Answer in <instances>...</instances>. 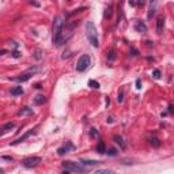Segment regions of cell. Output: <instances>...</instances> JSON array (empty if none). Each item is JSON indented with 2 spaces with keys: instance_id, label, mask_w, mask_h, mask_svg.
<instances>
[{
  "instance_id": "1",
  "label": "cell",
  "mask_w": 174,
  "mask_h": 174,
  "mask_svg": "<svg viewBox=\"0 0 174 174\" xmlns=\"http://www.w3.org/2000/svg\"><path fill=\"white\" fill-rule=\"evenodd\" d=\"M63 29H64V21L61 15H57L53 19V27H52V41L53 45L60 46L63 41Z\"/></svg>"
},
{
  "instance_id": "2",
  "label": "cell",
  "mask_w": 174,
  "mask_h": 174,
  "mask_svg": "<svg viewBox=\"0 0 174 174\" xmlns=\"http://www.w3.org/2000/svg\"><path fill=\"white\" fill-rule=\"evenodd\" d=\"M86 35H87L88 42H90L92 46H94V48H98L99 46L98 30H97V27H95L94 22H91V21H87L86 22Z\"/></svg>"
},
{
  "instance_id": "3",
  "label": "cell",
  "mask_w": 174,
  "mask_h": 174,
  "mask_svg": "<svg viewBox=\"0 0 174 174\" xmlns=\"http://www.w3.org/2000/svg\"><path fill=\"white\" fill-rule=\"evenodd\" d=\"M63 166H64V169L68 170V172L79 173V174H83L88 170V167L83 166L82 163H76V162H72V161H64L63 162Z\"/></svg>"
},
{
  "instance_id": "4",
  "label": "cell",
  "mask_w": 174,
  "mask_h": 174,
  "mask_svg": "<svg viewBox=\"0 0 174 174\" xmlns=\"http://www.w3.org/2000/svg\"><path fill=\"white\" fill-rule=\"evenodd\" d=\"M91 64V57H90V54H82L80 56V59L78 60L76 63V71H79V72H83V71H86V69L90 67Z\"/></svg>"
},
{
  "instance_id": "5",
  "label": "cell",
  "mask_w": 174,
  "mask_h": 174,
  "mask_svg": "<svg viewBox=\"0 0 174 174\" xmlns=\"http://www.w3.org/2000/svg\"><path fill=\"white\" fill-rule=\"evenodd\" d=\"M42 162V158L40 157H29L22 161V166H25V167H35V166H38L40 163Z\"/></svg>"
},
{
  "instance_id": "6",
  "label": "cell",
  "mask_w": 174,
  "mask_h": 174,
  "mask_svg": "<svg viewBox=\"0 0 174 174\" xmlns=\"http://www.w3.org/2000/svg\"><path fill=\"white\" fill-rule=\"evenodd\" d=\"M34 133H35V129H30V131H27L23 136H21L19 139H16L15 142H12V143H11V146H16V144H19V143H22V142H25L26 139H29L31 135H34Z\"/></svg>"
},
{
  "instance_id": "7",
  "label": "cell",
  "mask_w": 174,
  "mask_h": 174,
  "mask_svg": "<svg viewBox=\"0 0 174 174\" xmlns=\"http://www.w3.org/2000/svg\"><path fill=\"white\" fill-rule=\"evenodd\" d=\"M135 30L138 31V33H142V34H144V33H147V26H146V23L144 22H142V21H136L135 22Z\"/></svg>"
},
{
  "instance_id": "8",
  "label": "cell",
  "mask_w": 174,
  "mask_h": 174,
  "mask_svg": "<svg viewBox=\"0 0 174 174\" xmlns=\"http://www.w3.org/2000/svg\"><path fill=\"white\" fill-rule=\"evenodd\" d=\"M12 128H15V124H14V123H7L4 125H2V127H0V136L6 135V133L10 132Z\"/></svg>"
},
{
  "instance_id": "9",
  "label": "cell",
  "mask_w": 174,
  "mask_h": 174,
  "mask_svg": "<svg viewBox=\"0 0 174 174\" xmlns=\"http://www.w3.org/2000/svg\"><path fill=\"white\" fill-rule=\"evenodd\" d=\"M72 148H73V144L69 143V142H67V144H64V146L60 147V148L57 150V154L59 155H64V154H67L69 150H72Z\"/></svg>"
},
{
  "instance_id": "10",
  "label": "cell",
  "mask_w": 174,
  "mask_h": 174,
  "mask_svg": "<svg viewBox=\"0 0 174 174\" xmlns=\"http://www.w3.org/2000/svg\"><path fill=\"white\" fill-rule=\"evenodd\" d=\"M80 162H82L83 166H86V167H88V166H97V165H101L102 162L99 161H92V159H80Z\"/></svg>"
},
{
  "instance_id": "11",
  "label": "cell",
  "mask_w": 174,
  "mask_h": 174,
  "mask_svg": "<svg viewBox=\"0 0 174 174\" xmlns=\"http://www.w3.org/2000/svg\"><path fill=\"white\" fill-rule=\"evenodd\" d=\"M163 25H165V16H158L157 21V31L158 34H162V30H163Z\"/></svg>"
},
{
  "instance_id": "12",
  "label": "cell",
  "mask_w": 174,
  "mask_h": 174,
  "mask_svg": "<svg viewBox=\"0 0 174 174\" xmlns=\"http://www.w3.org/2000/svg\"><path fill=\"white\" fill-rule=\"evenodd\" d=\"M33 76V73H29V72H25L23 75H19L16 78H14V80H16V82H27L29 79Z\"/></svg>"
},
{
  "instance_id": "13",
  "label": "cell",
  "mask_w": 174,
  "mask_h": 174,
  "mask_svg": "<svg viewBox=\"0 0 174 174\" xmlns=\"http://www.w3.org/2000/svg\"><path fill=\"white\" fill-rule=\"evenodd\" d=\"M113 140L118 144V146L121 147V148H124V147H125V143H124L123 136H120V135H114V136H113Z\"/></svg>"
},
{
  "instance_id": "14",
  "label": "cell",
  "mask_w": 174,
  "mask_h": 174,
  "mask_svg": "<svg viewBox=\"0 0 174 174\" xmlns=\"http://www.w3.org/2000/svg\"><path fill=\"white\" fill-rule=\"evenodd\" d=\"M45 102H46V97H45V95L40 94V95H37V97L34 98V103H35V105H44Z\"/></svg>"
},
{
  "instance_id": "15",
  "label": "cell",
  "mask_w": 174,
  "mask_h": 174,
  "mask_svg": "<svg viewBox=\"0 0 174 174\" xmlns=\"http://www.w3.org/2000/svg\"><path fill=\"white\" fill-rule=\"evenodd\" d=\"M112 15H113V4H109L108 7H106L103 16H105V19H108V18H110Z\"/></svg>"
},
{
  "instance_id": "16",
  "label": "cell",
  "mask_w": 174,
  "mask_h": 174,
  "mask_svg": "<svg viewBox=\"0 0 174 174\" xmlns=\"http://www.w3.org/2000/svg\"><path fill=\"white\" fill-rule=\"evenodd\" d=\"M22 94H23V88H22V87L11 88V95H14V97H18V95H22Z\"/></svg>"
},
{
  "instance_id": "17",
  "label": "cell",
  "mask_w": 174,
  "mask_h": 174,
  "mask_svg": "<svg viewBox=\"0 0 174 174\" xmlns=\"http://www.w3.org/2000/svg\"><path fill=\"white\" fill-rule=\"evenodd\" d=\"M29 114H33V109H30L29 106H26V108H23L19 113H18V116H29Z\"/></svg>"
},
{
  "instance_id": "18",
  "label": "cell",
  "mask_w": 174,
  "mask_h": 174,
  "mask_svg": "<svg viewBox=\"0 0 174 174\" xmlns=\"http://www.w3.org/2000/svg\"><path fill=\"white\" fill-rule=\"evenodd\" d=\"M150 143L151 146L155 147V148H158V147H161V142H159V139L157 136H153V138H150Z\"/></svg>"
},
{
  "instance_id": "19",
  "label": "cell",
  "mask_w": 174,
  "mask_h": 174,
  "mask_svg": "<svg viewBox=\"0 0 174 174\" xmlns=\"http://www.w3.org/2000/svg\"><path fill=\"white\" fill-rule=\"evenodd\" d=\"M97 153L98 154H105L106 153V146L103 142H99L98 146H97Z\"/></svg>"
},
{
  "instance_id": "20",
  "label": "cell",
  "mask_w": 174,
  "mask_h": 174,
  "mask_svg": "<svg viewBox=\"0 0 174 174\" xmlns=\"http://www.w3.org/2000/svg\"><path fill=\"white\" fill-rule=\"evenodd\" d=\"M94 174H117V173L113 172V170H109V169H99Z\"/></svg>"
},
{
  "instance_id": "21",
  "label": "cell",
  "mask_w": 174,
  "mask_h": 174,
  "mask_svg": "<svg viewBox=\"0 0 174 174\" xmlns=\"http://www.w3.org/2000/svg\"><path fill=\"white\" fill-rule=\"evenodd\" d=\"M155 7H157V3H155V2L150 4V10H148V14H147V16H148V18H151L155 14Z\"/></svg>"
},
{
  "instance_id": "22",
  "label": "cell",
  "mask_w": 174,
  "mask_h": 174,
  "mask_svg": "<svg viewBox=\"0 0 174 174\" xmlns=\"http://www.w3.org/2000/svg\"><path fill=\"white\" fill-rule=\"evenodd\" d=\"M88 86H90L91 88H99V83L91 79V80H88Z\"/></svg>"
},
{
  "instance_id": "23",
  "label": "cell",
  "mask_w": 174,
  "mask_h": 174,
  "mask_svg": "<svg viewBox=\"0 0 174 174\" xmlns=\"http://www.w3.org/2000/svg\"><path fill=\"white\" fill-rule=\"evenodd\" d=\"M105 154H108L109 157H116V155H117V150L116 148H110V150L106 151Z\"/></svg>"
},
{
  "instance_id": "24",
  "label": "cell",
  "mask_w": 174,
  "mask_h": 174,
  "mask_svg": "<svg viewBox=\"0 0 174 174\" xmlns=\"http://www.w3.org/2000/svg\"><path fill=\"white\" fill-rule=\"evenodd\" d=\"M98 135H99V132H98L95 128H91V129H90V136H91V138H97Z\"/></svg>"
},
{
  "instance_id": "25",
  "label": "cell",
  "mask_w": 174,
  "mask_h": 174,
  "mask_svg": "<svg viewBox=\"0 0 174 174\" xmlns=\"http://www.w3.org/2000/svg\"><path fill=\"white\" fill-rule=\"evenodd\" d=\"M117 101L120 102V103L124 101V91H123V90H120V91H118V98H117Z\"/></svg>"
},
{
  "instance_id": "26",
  "label": "cell",
  "mask_w": 174,
  "mask_h": 174,
  "mask_svg": "<svg viewBox=\"0 0 174 174\" xmlns=\"http://www.w3.org/2000/svg\"><path fill=\"white\" fill-rule=\"evenodd\" d=\"M153 75H154L155 79H159V78H161V71H159V69H154Z\"/></svg>"
},
{
  "instance_id": "27",
  "label": "cell",
  "mask_w": 174,
  "mask_h": 174,
  "mask_svg": "<svg viewBox=\"0 0 174 174\" xmlns=\"http://www.w3.org/2000/svg\"><path fill=\"white\" fill-rule=\"evenodd\" d=\"M114 53H116V52H114V49L110 50V56H109V60H110V61L114 60V57H116V54H114Z\"/></svg>"
},
{
  "instance_id": "28",
  "label": "cell",
  "mask_w": 174,
  "mask_h": 174,
  "mask_svg": "<svg viewBox=\"0 0 174 174\" xmlns=\"http://www.w3.org/2000/svg\"><path fill=\"white\" fill-rule=\"evenodd\" d=\"M136 88H138V90H140V88H142V80H140V79L136 80Z\"/></svg>"
},
{
  "instance_id": "29",
  "label": "cell",
  "mask_w": 174,
  "mask_h": 174,
  "mask_svg": "<svg viewBox=\"0 0 174 174\" xmlns=\"http://www.w3.org/2000/svg\"><path fill=\"white\" fill-rule=\"evenodd\" d=\"M41 53H42L41 50H37L35 52V59H37V60H40V59H41Z\"/></svg>"
},
{
  "instance_id": "30",
  "label": "cell",
  "mask_w": 174,
  "mask_h": 174,
  "mask_svg": "<svg viewBox=\"0 0 174 174\" xmlns=\"http://www.w3.org/2000/svg\"><path fill=\"white\" fill-rule=\"evenodd\" d=\"M169 113H173V105H172V103L169 105Z\"/></svg>"
},
{
  "instance_id": "31",
  "label": "cell",
  "mask_w": 174,
  "mask_h": 174,
  "mask_svg": "<svg viewBox=\"0 0 174 174\" xmlns=\"http://www.w3.org/2000/svg\"><path fill=\"white\" fill-rule=\"evenodd\" d=\"M61 174H69V172H68V170H65V172H63Z\"/></svg>"
},
{
  "instance_id": "32",
  "label": "cell",
  "mask_w": 174,
  "mask_h": 174,
  "mask_svg": "<svg viewBox=\"0 0 174 174\" xmlns=\"http://www.w3.org/2000/svg\"><path fill=\"white\" fill-rule=\"evenodd\" d=\"M0 174H4V170L3 169H0Z\"/></svg>"
}]
</instances>
